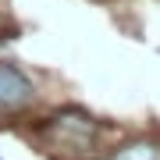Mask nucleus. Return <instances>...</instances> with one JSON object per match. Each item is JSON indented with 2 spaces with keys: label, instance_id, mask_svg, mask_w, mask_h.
Masks as SVG:
<instances>
[{
  "label": "nucleus",
  "instance_id": "nucleus-1",
  "mask_svg": "<svg viewBox=\"0 0 160 160\" xmlns=\"http://www.w3.org/2000/svg\"><path fill=\"white\" fill-rule=\"evenodd\" d=\"M96 135H100V125L92 118L78 114V110H61V114L46 125V139H50L68 160L89 157L92 146H96Z\"/></svg>",
  "mask_w": 160,
  "mask_h": 160
},
{
  "label": "nucleus",
  "instance_id": "nucleus-2",
  "mask_svg": "<svg viewBox=\"0 0 160 160\" xmlns=\"http://www.w3.org/2000/svg\"><path fill=\"white\" fill-rule=\"evenodd\" d=\"M25 103H32V82L25 78L14 64L0 61V107L18 110V107H25Z\"/></svg>",
  "mask_w": 160,
  "mask_h": 160
},
{
  "label": "nucleus",
  "instance_id": "nucleus-3",
  "mask_svg": "<svg viewBox=\"0 0 160 160\" xmlns=\"http://www.w3.org/2000/svg\"><path fill=\"white\" fill-rule=\"evenodd\" d=\"M110 160H160V146H153V142H128Z\"/></svg>",
  "mask_w": 160,
  "mask_h": 160
}]
</instances>
